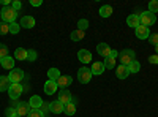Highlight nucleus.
<instances>
[{
	"label": "nucleus",
	"instance_id": "nucleus-1",
	"mask_svg": "<svg viewBox=\"0 0 158 117\" xmlns=\"http://www.w3.org/2000/svg\"><path fill=\"white\" fill-rule=\"evenodd\" d=\"M0 18H2V22H15L18 18V11H15L11 6H3V10L0 11Z\"/></svg>",
	"mask_w": 158,
	"mask_h": 117
},
{
	"label": "nucleus",
	"instance_id": "nucleus-2",
	"mask_svg": "<svg viewBox=\"0 0 158 117\" xmlns=\"http://www.w3.org/2000/svg\"><path fill=\"white\" fill-rule=\"evenodd\" d=\"M118 59H120V62H122V65H128L133 62V60H136V52L133 49H123L120 54H118Z\"/></svg>",
	"mask_w": 158,
	"mask_h": 117
},
{
	"label": "nucleus",
	"instance_id": "nucleus-3",
	"mask_svg": "<svg viewBox=\"0 0 158 117\" xmlns=\"http://www.w3.org/2000/svg\"><path fill=\"white\" fill-rule=\"evenodd\" d=\"M155 21H156V16L153 15V13H150V11H144V13H141V15H139L141 25L149 27V25H153L155 24Z\"/></svg>",
	"mask_w": 158,
	"mask_h": 117
},
{
	"label": "nucleus",
	"instance_id": "nucleus-4",
	"mask_svg": "<svg viewBox=\"0 0 158 117\" xmlns=\"http://www.w3.org/2000/svg\"><path fill=\"white\" fill-rule=\"evenodd\" d=\"M77 79H79V82H81V84H89L90 79H92V71H90V68H87V67L79 68V70H77Z\"/></svg>",
	"mask_w": 158,
	"mask_h": 117
},
{
	"label": "nucleus",
	"instance_id": "nucleus-5",
	"mask_svg": "<svg viewBox=\"0 0 158 117\" xmlns=\"http://www.w3.org/2000/svg\"><path fill=\"white\" fill-rule=\"evenodd\" d=\"M8 77H10L11 84H21V81L25 77V74H24V71H22L21 68H15V70L10 71Z\"/></svg>",
	"mask_w": 158,
	"mask_h": 117
},
{
	"label": "nucleus",
	"instance_id": "nucleus-6",
	"mask_svg": "<svg viewBox=\"0 0 158 117\" xmlns=\"http://www.w3.org/2000/svg\"><path fill=\"white\" fill-rule=\"evenodd\" d=\"M22 92H24L22 84H11L10 89H8V95H10L11 100H18L22 95Z\"/></svg>",
	"mask_w": 158,
	"mask_h": 117
},
{
	"label": "nucleus",
	"instance_id": "nucleus-7",
	"mask_svg": "<svg viewBox=\"0 0 158 117\" xmlns=\"http://www.w3.org/2000/svg\"><path fill=\"white\" fill-rule=\"evenodd\" d=\"M62 105H68V103L73 100V95L68 89H60L59 90V98H57Z\"/></svg>",
	"mask_w": 158,
	"mask_h": 117
},
{
	"label": "nucleus",
	"instance_id": "nucleus-8",
	"mask_svg": "<svg viewBox=\"0 0 158 117\" xmlns=\"http://www.w3.org/2000/svg\"><path fill=\"white\" fill-rule=\"evenodd\" d=\"M97 52H98L101 57L108 59V57L111 56V52H112V49L109 48V44H108V43H100V44L97 46Z\"/></svg>",
	"mask_w": 158,
	"mask_h": 117
},
{
	"label": "nucleus",
	"instance_id": "nucleus-9",
	"mask_svg": "<svg viewBox=\"0 0 158 117\" xmlns=\"http://www.w3.org/2000/svg\"><path fill=\"white\" fill-rule=\"evenodd\" d=\"M16 111H18V114H19L21 117H24V115H29V112L32 111V108H30L29 103H25V101H19L18 105H16Z\"/></svg>",
	"mask_w": 158,
	"mask_h": 117
},
{
	"label": "nucleus",
	"instance_id": "nucleus-10",
	"mask_svg": "<svg viewBox=\"0 0 158 117\" xmlns=\"http://www.w3.org/2000/svg\"><path fill=\"white\" fill-rule=\"evenodd\" d=\"M56 82H57L59 89H67L68 86H71L73 77H71V76H68V74H60V77H59V79H57Z\"/></svg>",
	"mask_w": 158,
	"mask_h": 117
},
{
	"label": "nucleus",
	"instance_id": "nucleus-11",
	"mask_svg": "<svg viewBox=\"0 0 158 117\" xmlns=\"http://www.w3.org/2000/svg\"><path fill=\"white\" fill-rule=\"evenodd\" d=\"M135 33H136V36L139 38V40H147L149 38V27H146V25H139V27H136L135 29Z\"/></svg>",
	"mask_w": 158,
	"mask_h": 117
},
{
	"label": "nucleus",
	"instance_id": "nucleus-12",
	"mask_svg": "<svg viewBox=\"0 0 158 117\" xmlns=\"http://www.w3.org/2000/svg\"><path fill=\"white\" fill-rule=\"evenodd\" d=\"M57 89H59V86H57V82L56 81H46V84H44V94L46 95H54L56 92H57Z\"/></svg>",
	"mask_w": 158,
	"mask_h": 117
},
{
	"label": "nucleus",
	"instance_id": "nucleus-13",
	"mask_svg": "<svg viewBox=\"0 0 158 117\" xmlns=\"http://www.w3.org/2000/svg\"><path fill=\"white\" fill-rule=\"evenodd\" d=\"M19 25H21V27H24V29H33V27H35V18H32V16H24V18L21 19Z\"/></svg>",
	"mask_w": 158,
	"mask_h": 117
},
{
	"label": "nucleus",
	"instance_id": "nucleus-14",
	"mask_svg": "<svg viewBox=\"0 0 158 117\" xmlns=\"http://www.w3.org/2000/svg\"><path fill=\"white\" fill-rule=\"evenodd\" d=\"M63 109H65V105H62L59 100H57V101H52L51 105H49V111H51L52 114H62Z\"/></svg>",
	"mask_w": 158,
	"mask_h": 117
},
{
	"label": "nucleus",
	"instance_id": "nucleus-15",
	"mask_svg": "<svg viewBox=\"0 0 158 117\" xmlns=\"http://www.w3.org/2000/svg\"><path fill=\"white\" fill-rule=\"evenodd\" d=\"M115 76L118 77V79H125V77L130 76V70L127 65H118L117 67V71H115Z\"/></svg>",
	"mask_w": 158,
	"mask_h": 117
},
{
	"label": "nucleus",
	"instance_id": "nucleus-16",
	"mask_svg": "<svg viewBox=\"0 0 158 117\" xmlns=\"http://www.w3.org/2000/svg\"><path fill=\"white\" fill-rule=\"evenodd\" d=\"M77 59L81 60L82 63H90V62H92V54H90V51L81 49V51L77 52Z\"/></svg>",
	"mask_w": 158,
	"mask_h": 117
},
{
	"label": "nucleus",
	"instance_id": "nucleus-17",
	"mask_svg": "<svg viewBox=\"0 0 158 117\" xmlns=\"http://www.w3.org/2000/svg\"><path fill=\"white\" fill-rule=\"evenodd\" d=\"M43 103H44V101L41 100V97H38V95H33V97L29 100V105H30L32 109H41Z\"/></svg>",
	"mask_w": 158,
	"mask_h": 117
},
{
	"label": "nucleus",
	"instance_id": "nucleus-18",
	"mask_svg": "<svg viewBox=\"0 0 158 117\" xmlns=\"http://www.w3.org/2000/svg\"><path fill=\"white\" fill-rule=\"evenodd\" d=\"M76 98H73L68 105H65V109H63V112L67 114V115H73V114H76Z\"/></svg>",
	"mask_w": 158,
	"mask_h": 117
},
{
	"label": "nucleus",
	"instance_id": "nucleus-19",
	"mask_svg": "<svg viewBox=\"0 0 158 117\" xmlns=\"http://www.w3.org/2000/svg\"><path fill=\"white\" fill-rule=\"evenodd\" d=\"M92 74H101L104 73V63L103 62H94L92 63Z\"/></svg>",
	"mask_w": 158,
	"mask_h": 117
},
{
	"label": "nucleus",
	"instance_id": "nucleus-20",
	"mask_svg": "<svg viewBox=\"0 0 158 117\" xmlns=\"http://www.w3.org/2000/svg\"><path fill=\"white\" fill-rule=\"evenodd\" d=\"M127 24L130 25V27H139L141 25V22H139V15H130L128 18H127Z\"/></svg>",
	"mask_w": 158,
	"mask_h": 117
},
{
	"label": "nucleus",
	"instance_id": "nucleus-21",
	"mask_svg": "<svg viewBox=\"0 0 158 117\" xmlns=\"http://www.w3.org/2000/svg\"><path fill=\"white\" fill-rule=\"evenodd\" d=\"M0 65H2L3 68H6V70H15V59L8 56V57L2 59V63Z\"/></svg>",
	"mask_w": 158,
	"mask_h": 117
},
{
	"label": "nucleus",
	"instance_id": "nucleus-22",
	"mask_svg": "<svg viewBox=\"0 0 158 117\" xmlns=\"http://www.w3.org/2000/svg\"><path fill=\"white\" fill-rule=\"evenodd\" d=\"M11 86V81L8 76H0V92H3V90H8Z\"/></svg>",
	"mask_w": 158,
	"mask_h": 117
},
{
	"label": "nucleus",
	"instance_id": "nucleus-23",
	"mask_svg": "<svg viewBox=\"0 0 158 117\" xmlns=\"http://www.w3.org/2000/svg\"><path fill=\"white\" fill-rule=\"evenodd\" d=\"M15 59H18V60H27V49L18 48L15 51Z\"/></svg>",
	"mask_w": 158,
	"mask_h": 117
},
{
	"label": "nucleus",
	"instance_id": "nucleus-24",
	"mask_svg": "<svg viewBox=\"0 0 158 117\" xmlns=\"http://www.w3.org/2000/svg\"><path fill=\"white\" fill-rule=\"evenodd\" d=\"M48 77H49V81H57L60 77V70L59 68H49L48 70Z\"/></svg>",
	"mask_w": 158,
	"mask_h": 117
},
{
	"label": "nucleus",
	"instance_id": "nucleus-25",
	"mask_svg": "<svg viewBox=\"0 0 158 117\" xmlns=\"http://www.w3.org/2000/svg\"><path fill=\"white\" fill-rule=\"evenodd\" d=\"M84 36H85V33H84V30H74V32H71V35H70V38L73 41H81V40H84Z\"/></svg>",
	"mask_w": 158,
	"mask_h": 117
},
{
	"label": "nucleus",
	"instance_id": "nucleus-26",
	"mask_svg": "<svg viewBox=\"0 0 158 117\" xmlns=\"http://www.w3.org/2000/svg\"><path fill=\"white\" fill-rule=\"evenodd\" d=\"M111 15H112V6L104 5V6L100 8V16H101V18H109Z\"/></svg>",
	"mask_w": 158,
	"mask_h": 117
},
{
	"label": "nucleus",
	"instance_id": "nucleus-27",
	"mask_svg": "<svg viewBox=\"0 0 158 117\" xmlns=\"http://www.w3.org/2000/svg\"><path fill=\"white\" fill-rule=\"evenodd\" d=\"M115 67V57L109 56L108 59H104V70H112Z\"/></svg>",
	"mask_w": 158,
	"mask_h": 117
},
{
	"label": "nucleus",
	"instance_id": "nucleus-28",
	"mask_svg": "<svg viewBox=\"0 0 158 117\" xmlns=\"http://www.w3.org/2000/svg\"><path fill=\"white\" fill-rule=\"evenodd\" d=\"M128 70H130V73H138L141 70V63L138 60H133V62L128 65Z\"/></svg>",
	"mask_w": 158,
	"mask_h": 117
},
{
	"label": "nucleus",
	"instance_id": "nucleus-29",
	"mask_svg": "<svg viewBox=\"0 0 158 117\" xmlns=\"http://www.w3.org/2000/svg\"><path fill=\"white\" fill-rule=\"evenodd\" d=\"M19 30H21V25H19L16 21L10 24V33H13V35H18V33H19Z\"/></svg>",
	"mask_w": 158,
	"mask_h": 117
},
{
	"label": "nucleus",
	"instance_id": "nucleus-30",
	"mask_svg": "<svg viewBox=\"0 0 158 117\" xmlns=\"http://www.w3.org/2000/svg\"><path fill=\"white\" fill-rule=\"evenodd\" d=\"M10 33V24L8 22H0V35Z\"/></svg>",
	"mask_w": 158,
	"mask_h": 117
},
{
	"label": "nucleus",
	"instance_id": "nucleus-31",
	"mask_svg": "<svg viewBox=\"0 0 158 117\" xmlns=\"http://www.w3.org/2000/svg\"><path fill=\"white\" fill-rule=\"evenodd\" d=\"M149 11L150 13H158V0H152V2L149 3Z\"/></svg>",
	"mask_w": 158,
	"mask_h": 117
},
{
	"label": "nucleus",
	"instance_id": "nucleus-32",
	"mask_svg": "<svg viewBox=\"0 0 158 117\" xmlns=\"http://www.w3.org/2000/svg\"><path fill=\"white\" fill-rule=\"evenodd\" d=\"M27 117H44V112L41 109H32Z\"/></svg>",
	"mask_w": 158,
	"mask_h": 117
},
{
	"label": "nucleus",
	"instance_id": "nucleus-33",
	"mask_svg": "<svg viewBox=\"0 0 158 117\" xmlns=\"http://www.w3.org/2000/svg\"><path fill=\"white\" fill-rule=\"evenodd\" d=\"M87 27H89V21H87V19H79V22H77V29L85 32Z\"/></svg>",
	"mask_w": 158,
	"mask_h": 117
},
{
	"label": "nucleus",
	"instance_id": "nucleus-34",
	"mask_svg": "<svg viewBox=\"0 0 158 117\" xmlns=\"http://www.w3.org/2000/svg\"><path fill=\"white\" fill-rule=\"evenodd\" d=\"M36 57H38V56H36V51H33V49H29V51H27V60H29V62H35Z\"/></svg>",
	"mask_w": 158,
	"mask_h": 117
},
{
	"label": "nucleus",
	"instance_id": "nucleus-35",
	"mask_svg": "<svg viewBox=\"0 0 158 117\" xmlns=\"http://www.w3.org/2000/svg\"><path fill=\"white\" fill-rule=\"evenodd\" d=\"M5 57H8V48L0 43V59H5Z\"/></svg>",
	"mask_w": 158,
	"mask_h": 117
},
{
	"label": "nucleus",
	"instance_id": "nucleus-36",
	"mask_svg": "<svg viewBox=\"0 0 158 117\" xmlns=\"http://www.w3.org/2000/svg\"><path fill=\"white\" fill-rule=\"evenodd\" d=\"M147 40L153 44V46H156L158 44V33H153V35H149V38H147Z\"/></svg>",
	"mask_w": 158,
	"mask_h": 117
},
{
	"label": "nucleus",
	"instance_id": "nucleus-37",
	"mask_svg": "<svg viewBox=\"0 0 158 117\" xmlns=\"http://www.w3.org/2000/svg\"><path fill=\"white\" fill-rule=\"evenodd\" d=\"M11 8H13V10H15V11H19V10L22 8V3L19 2V0H15V2H13V3H11Z\"/></svg>",
	"mask_w": 158,
	"mask_h": 117
},
{
	"label": "nucleus",
	"instance_id": "nucleus-38",
	"mask_svg": "<svg viewBox=\"0 0 158 117\" xmlns=\"http://www.w3.org/2000/svg\"><path fill=\"white\" fill-rule=\"evenodd\" d=\"M5 112H6V117H13V115H16V114H18L16 108H8Z\"/></svg>",
	"mask_w": 158,
	"mask_h": 117
},
{
	"label": "nucleus",
	"instance_id": "nucleus-39",
	"mask_svg": "<svg viewBox=\"0 0 158 117\" xmlns=\"http://www.w3.org/2000/svg\"><path fill=\"white\" fill-rule=\"evenodd\" d=\"M149 62L153 63V65H158V56H156V54H155V56H150V57H149Z\"/></svg>",
	"mask_w": 158,
	"mask_h": 117
},
{
	"label": "nucleus",
	"instance_id": "nucleus-40",
	"mask_svg": "<svg viewBox=\"0 0 158 117\" xmlns=\"http://www.w3.org/2000/svg\"><path fill=\"white\" fill-rule=\"evenodd\" d=\"M41 3H43L41 0H30V5H32V6H40Z\"/></svg>",
	"mask_w": 158,
	"mask_h": 117
},
{
	"label": "nucleus",
	"instance_id": "nucleus-41",
	"mask_svg": "<svg viewBox=\"0 0 158 117\" xmlns=\"http://www.w3.org/2000/svg\"><path fill=\"white\" fill-rule=\"evenodd\" d=\"M0 3L5 5V6H8V5H10V0H0Z\"/></svg>",
	"mask_w": 158,
	"mask_h": 117
},
{
	"label": "nucleus",
	"instance_id": "nucleus-42",
	"mask_svg": "<svg viewBox=\"0 0 158 117\" xmlns=\"http://www.w3.org/2000/svg\"><path fill=\"white\" fill-rule=\"evenodd\" d=\"M111 56H112V57H117V56H118V54H117V51H115V49H112V52H111Z\"/></svg>",
	"mask_w": 158,
	"mask_h": 117
},
{
	"label": "nucleus",
	"instance_id": "nucleus-43",
	"mask_svg": "<svg viewBox=\"0 0 158 117\" xmlns=\"http://www.w3.org/2000/svg\"><path fill=\"white\" fill-rule=\"evenodd\" d=\"M155 51H156V56H158V44L155 46Z\"/></svg>",
	"mask_w": 158,
	"mask_h": 117
},
{
	"label": "nucleus",
	"instance_id": "nucleus-44",
	"mask_svg": "<svg viewBox=\"0 0 158 117\" xmlns=\"http://www.w3.org/2000/svg\"><path fill=\"white\" fill-rule=\"evenodd\" d=\"M13 117H21V115H19V114H16V115H13Z\"/></svg>",
	"mask_w": 158,
	"mask_h": 117
},
{
	"label": "nucleus",
	"instance_id": "nucleus-45",
	"mask_svg": "<svg viewBox=\"0 0 158 117\" xmlns=\"http://www.w3.org/2000/svg\"><path fill=\"white\" fill-rule=\"evenodd\" d=\"M0 63H2V59H0Z\"/></svg>",
	"mask_w": 158,
	"mask_h": 117
}]
</instances>
